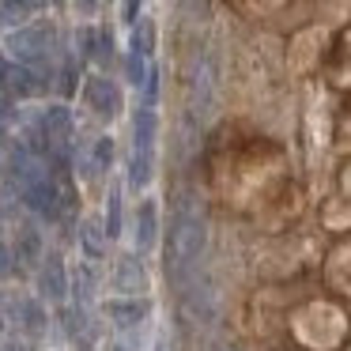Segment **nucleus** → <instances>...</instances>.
<instances>
[{
    "instance_id": "nucleus-1",
    "label": "nucleus",
    "mask_w": 351,
    "mask_h": 351,
    "mask_svg": "<svg viewBox=\"0 0 351 351\" xmlns=\"http://www.w3.org/2000/svg\"><path fill=\"white\" fill-rule=\"evenodd\" d=\"M208 242V227H204V215L197 212L189 197L178 204L174 219H170V234H167V272L182 276L185 268H193L204 253Z\"/></svg>"
},
{
    "instance_id": "nucleus-2",
    "label": "nucleus",
    "mask_w": 351,
    "mask_h": 351,
    "mask_svg": "<svg viewBox=\"0 0 351 351\" xmlns=\"http://www.w3.org/2000/svg\"><path fill=\"white\" fill-rule=\"evenodd\" d=\"M49 46H53V34H49L46 27H19V31H12L8 42H4V49H8L23 69H31L34 61H42V57L49 53Z\"/></svg>"
},
{
    "instance_id": "nucleus-3",
    "label": "nucleus",
    "mask_w": 351,
    "mask_h": 351,
    "mask_svg": "<svg viewBox=\"0 0 351 351\" xmlns=\"http://www.w3.org/2000/svg\"><path fill=\"white\" fill-rule=\"evenodd\" d=\"M84 102H87V110H91L95 117L110 121V117H117V110H121V91H117L114 80L91 76V80L84 84Z\"/></svg>"
},
{
    "instance_id": "nucleus-4",
    "label": "nucleus",
    "mask_w": 351,
    "mask_h": 351,
    "mask_svg": "<svg viewBox=\"0 0 351 351\" xmlns=\"http://www.w3.org/2000/svg\"><path fill=\"white\" fill-rule=\"evenodd\" d=\"M114 291H121L125 298H140L147 291V272H144V261L136 257H121L114 265V276H110Z\"/></svg>"
},
{
    "instance_id": "nucleus-5",
    "label": "nucleus",
    "mask_w": 351,
    "mask_h": 351,
    "mask_svg": "<svg viewBox=\"0 0 351 351\" xmlns=\"http://www.w3.org/2000/svg\"><path fill=\"white\" fill-rule=\"evenodd\" d=\"M0 84H4V95L8 99H34L42 91V80L34 69H23V64H4L0 69Z\"/></svg>"
},
{
    "instance_id": "nucleus-6",
    "label": "nucleus",
    "mask_w": 351,
    "mask_h": 351,
    "mask_svg": "<svg viewBox=\"0 0 351 351\" xmlns=\"http://www.w3.org/2000/svg\"><path fill=\"white\" fill-rule=\"evenodd\" d=\"M72 110L69 106H49L46 114H42V136H46L49 147H69L72 140Z\"/></svg>"
},
{
    "instance_id": "nucleus-7",
    "label": "nucleus",
    "mask_w": 351,
    "mask_h": 351,
    "mask_svg": "<svg viewBox=\"0 0 351 351\" xmlns=\"http://www.w3.org/2000/svg\"><path fill=\"white\" fill-rule=\"evenodd\" d=\"M147 310H152V306H147L144 298H110L106 302V317L114 321V325H121V328L140 325V321L147 317Z\"/></svg>"
},
{
    "instance_id": "nucleus-8",
    "label": "nucleus",
    "mask_w": 351,
    "mask_h": 351,
    "mask_svg": "<svg viewBox=\"0 0 351 351\" xmlns=\"http://www.w3.org/2000/svg\"><path fill=\"white\" fill-rule=\"evenodd\" d=\"M38 291L46 298H64L69 295V268H64L61 257H49L38 272Z\"/></svg>"
},
{
    "instance_id": "nucleus-9",
    "label": "nucleus",
    "mask_w": 351,
    "mask_h": 351,
    "mask_svg": "<svg viewBox=\"0 0 351 351\" xmlns=\"http://www.w3.org/2000/svg\"><path fill=\"white\" fill-rule=\"evenodd\" d=\"M159 238V212H155V200H140L136 208V250L147 253Z\"/></svg>"
},
{
    "instance_id": "nucleus-10",
    "label": "nucleus",
    "mask_w": 351,
    "mask_h": 351,
    "mask_svg": "<svg viewBox=\"0 0 351 351\" xmlns=\"http://www.w3.org/2000/svg\"><path fill=\"white\" fill-rule=\"evenodd\" d=\"M132 136H136V152H152V147H155V136H159V117H155L152 106L136 110V117H132Z\"/></svg>"
},
{
    "instance_id": "nucleus-11",
    "label": "nucleus",
    "mask_w": 351,
    "mask_h": 351,
    "mask_svg": "<svg viewBox=\"0 0 351 351\" xmlns=\"http://www.w3.org/2000/svg\"><path fill=\"white\" fill-rule=\"evenodd\" d=\"M80 245H84V253L91 261H99L102 253H106V227H102L99 219H84V227H80Z\"/></svg>"
},
{
    "instance_id": "nucleus-12",
    "label": "nucleus",
    "mask_w": 351,
    "mask_h": 351,
    "mask_svg": "<svg viewBox=\"0 0 351 351\" xmlns=\"http://www.w3.org/2000/svg\"><path fill=\"white\" fill-rule=\"evenodd\" d=\"M114 162V140L110 136H95L87 147V174H106Z\"/></svg>"
},
{
    "instance_id": "nucleus-13",
    "label": "nucleus",
    "mask_w": 351,
    "mask_h": 351,
    "mask_svg": "<svg viewBox=\"0 0 351 351\" xmlns=\"http://www.w3.org/2000/svg\"><path fill=\"white\" fill-rule=\"evenodd\" d=\"M328 283L340 287L343 295H351V245H343L332 257V265H328Z\"/></svg>"
},
{
    "instance_id": "nucleus-14",
    "label": "nucleus",
    "mask_w": 351,
    "mask_h": 351,
    "mask_svg": "<svg viewBox=\"0 0 351 351\" xmlns=\"http://www.w3.org/2000/svg\"><path fill=\"white\" fill-rule=\"evenodd\" d=\"M152 167H155L152 152H132V162H129V182H132V185H147V182H152Z\"/></svg>"
},
{
    "instance_id": "nucleus-15",
    "label": "nucleus",
    "mask_w": 351,
    "mask_h": 351,
    "mask_svg": "<svg viewBox=\"0 0 351 351\" xmlns=\"http://www.w3.org/2000/svg\"><path fill=\"white\" fill-rule=\"evenodd\" d=\"M152 49H155V27H152V19H140L136 34H132V53L152 57Z\"/></svg>"
},
{
    "instance_id": "nucleus-16",
    "label": "nucleus",
    "mask_w": 351,
    "mask_h": 351,
    "mask_svg": "<svg viewBox=\"0 0 351 351\" xmlns=\"http://www.w3.org/2000/svg\"><path fill=\"white\" fill-rule=\"evenodd\" d=\"M106 238L121 234V189H110V204H106Z\"/></svg>"
},
{
    "instance_id": "nucleus-17",
    "label": "nucleus",
    "mask_w": 351,
    "mask_h": 351,
    "mask_svg": "<svg viewBox=\"0 0 351 351\" xmlns=\"http://www.w3.org/2000/svg\"><path fill=\"white\" fill-rule=\"evenodd\" d=\"M125 72H129V84L132 87H144L147 76H152V64H147V57L129 53V57H125Z\"/></svg>"
},
{
    "instance_id": "nucleus-18",
    "label": "nucleus",
    "mask_w": 351,
    "mask_h": 351,
    "mask_svg": "<svg viewBox=\"0 0 351 351\" xmlns=\"http://www.w3.org/2000/svg\"><path fill=\"white\" fill-rule=\"evenodd\" d=\"M19 313H23V328H27V332H42V325H46V313H42V306L34 302V298H27V302L19 306Z\"/></svg>"
},
{
    "instance_id": "nucleus-19",
    "label": "nucleus",
    "mask_w": 351,
    "mask_h": 351,
    "mask_svg": "<svg viewBox=\"0 0 351 351\" xmlns=\"http://www.w3.org/2000/svg\"><path fill=\"white\" fill-rule=\"evenodd\" d=\"M38 250H42V242H38V234H34V230H23V234H19V261H34L38 257Z\"/></svg>"
},
{
    "instance_id": "nucleus-20",
    "label": "nucleus",
    "mask_w": 351,
    "mask_h": 351,
    "mask_svg": "<svg viewBox=\"0 0 351 351\" xmlns=\"http://www.w3.org/2000/svg\"><path fill=\"white\" fill-rule=\"evenodd\" d=\"M121 16H125V23H132V16H140V4H125Z\"/></svg>"
},
{
    "instance_id": "nucleus-21",
    "label": "nucleus",
    "mask_w": 351,
    "mask_h": 351,
    "mask_svg": "<svg viewBox=\"0 0 351 351\" xmlns=\"http://www.w3.org/2000/svg\"><path fill=\"white\" fill-rule=\"evenodd\" d=\"M4 265H8V245H4V234H0V272H4Z\"/></svg>"
},
{
    "instance_id": "nucleus-22",
    "label": "nucleus",
    "mask_w": 351,
    "mask_h": 351,
    "mask_svg": "<svg viewBox=\"0 0 351 351\" xmlns=\"http://www.w3.org/2000/svg\"><path fill=\"white\" fill-rule=\"evenodd\" d=\"M110 351H129V348H121V343H114V348H110Z\"/></svg>"
}]
</instances>
